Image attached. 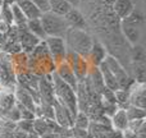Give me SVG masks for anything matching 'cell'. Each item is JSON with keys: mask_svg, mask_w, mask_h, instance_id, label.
I'll return each mask as SVG.
<instances>
[{"mask_svg": "<svg viewBox=\"0 0 146 138\" xmlns=\"http://www.w3.org/2000/svg\"><path fill=\"white\" fill-rule=\"evenodd\" d=\"M64 41L67 45V50H71L83 56L85 59H87L94 42L92 37L85 30H80V28H69L64 36Z\"/></svg>", "mask_w": 146, "mask_h": 138, "instance_id": "1", "label": "cell"}, {"mask_svg": "<svg viewBox=\"0 0 146 138\" xmlns=\"http://www.w3.org/2000/svg\"><path fill=\"white\" fill-rule=\"evenodd\" d=\"M51 79H53V87H54V95H55V100L59 104L67 108L71 114L74 115L78 113V105H77V92L69 87L67 83L60 81L56 77L55 73L51 74Z\"/></svg>", "mask_w": 146, "mask_h": 138, "instance_id": "2", "label": "cell"}, {"mask_svg": "<svg viewBox=\"0 0 146 138\" xmlns=\"http://www.w3.org/2000/svg\"><path fill=\"white\" fill-rule=\"evenodd\" d=\"M40 20H41V23H42V27H44V31H45L46 36L64 38L67 31L71 28L63 15L54 14V13H51V12L42 13L40 17Z\"/></svg>", "mask_w": 146, "mask_h": 138, "instance_id": "3", "label": "cell"}, {"mask_svg": "<svg viewBox=\"0 0 146 138\" xmlns=\"http://www.w3.org/2000/svg\"><path fill=\"white\" fill-rule=\"evenodd\" d=\"M46 45V49L49 51V55L53 59L54 64H59L64 61L67 55V45L63 37H53V36H48L44 40Z\"/></svg>", "mask_w": 146, "mask_h": 138, "instance_id": "4", "label": "cell"}, {"mask_svg": "<svg viewBox=\"0 0 146 138\" xmlns=\"http://www.w3.org/2000/svg\"><path fill=\"white\" fill-rule=\"evenodd\" d=\"M104 63L106 64V67H108V68L110 69V72L114 74V77H115L117 82H118V85H119V88H126V90H128V86H129L131 81H129L128 74L126 73V69L121 65V63H119L115 58H113V56H110V55L105 56Z\"/></svg>", "mask_w": 146, "mask_h": 138, "instance_id": "5", "label": "cell"}, {"mask_svg": "<svg viewBox=\"0 0 146 138\" xmlns=\"http://www.w3.org/2000/svg\"><path fill=\"white\" fill-rule=\"evenodd\" d=\"M64 61L74 72L78 82H81L83 79V77L86 75V73H87V61H86V59L83 56L78 55V54L73 53L71 50H67V55H66Z\"/></svg>", "mask_w": 146, "mask_h": 138, "instance_id": "6", "label": "cell"}, {"mask_svg": "<svg viewBox=\"0 0 146 138\" xmlns=\"http://www.w3.org/2000/svg\"><path fill=\"white\" fill-rule=\"evenodd\" d=\"M38 96H40L41 102L53 105L55 102V95H54V87H53V79L49 75H44L42 78L38 79L37 86Z\"/></svg>", "mask_w": 146, "mask_h": 138, "instance_id": "7", "label": "cell"}, {"mask_svg": "<svg viewBox=\"0 0 146 138\" xmlns=\"http://www.w3.org/2000/svg\"><path fill=\"white\" fill-rule=\"evenodd\" d=\"M13 82H14L13 61L7 54H0V83L4 87H8Z\"/></svg>", "mask_w": 146, "mask_h": 138, "instance_id": "8", "label": "cell"}, {"mask_svg": "<svg viewBox=\"0 0 146 138\" xmlns=\"http://www.w3.org/2000/svg\"><path fill=\"white\" fill-rule=\"evenodd\" d=\"M54 73L56 74V77L60 81H63L64 83L72 87L73 90L77 92V86H78V79L76 77L74 72L72 70V68L66 63V61H62V63L56 64L55 69H54Z\"/></svg>", "mask_w": 146, "mask_h": 138, "instance_id": "9", "label": "cell"}, {"mask_svg": "<svg viewBox=\"0 0 146 138\" xmlns=\"http://www.w3.org/2000/svg\"><path fill=\"white\" fill-rule=\"evenodd\" d=\"M54 108V120L59 124L63 129H68L73 127V115L71 111L67 108H64L62 104H59L55 100V102L53 104Z\"/></svg>", "mask_w": 146, "mask_h": 138, "instance_id": "10", "label": "cell"}, {"mask_svg": "<svg viewBox=\"0 0 146 138\" xmlns=\"http://www.w3.org/2000/svg\"><path fill=\"white\" fill-rule=\"evenodd\" d=\"M14 97H15L17 104H19V105H22L23 108H26V109H28V110H31V111L35 113L37 104H36L35 98H33V96L31 95L28 90H26V88L18 86L17 90L14 91Z\"/></svg>", "mask_w": 146, "mask_h": 138, "instance_id": "11", "label": "cell"}, {"mask_svg": "<svg viewBox=\"0 0 146 138\" xmlns=\"http://www.w3.org/2000/svg\"><path fill=\"white\" fill-rule=\"evenodd\" d=\"M18 38H19L21 49H23L27 53L32 51L41 41L37 37H35L32 33L28 32L27 28H18Z\"/></svg>", "mask_w": 146, "mask_h": 138, "instance_id": "12", "label": "cell"}, {"mask_svg": "<svg viewBox=\"0 0 146 138\" xmlns=\"http://www.w3.org/2000/svg\"><path fill=\"white\" fill-rule=\"evenodd\" d=\"M135 9L133 0H113V12L119 19L127 18Z\"/></svg>", "mask_w": 146, "mask_h": 138, "instance_id": "13", "label": "cell"}, {"mask_svg": "<svg viewBox=\"0 0 146 138\" xmlns=\"http://www.w3.org/2000/svg\"><path fill=\"white\" fill-rule=\"evenodd\" d=\"M106 56V51H105V48L101 45L99 41H95L94 40L92 42V46H91V50L88 53V56H87V60H90L92 63L94 67H99L101 63L104 61Z\"/></svg>", "mask_w": 146, "mask_h": 138, "instance_id": "14", "label": "cell"}, {"mask_svg": "<svg viewBox=\"0 0 146 138\" xmlns=\"http://www.w3.org/2000/svg\"><path fill=\"white\" fill-rule=\"evenodd\" d=\"M98 69L101 74V78H103V82H104L105 88L113 91V92L117 90H119V85H118V82H117L115 77H114V74L110 72V69L106 67V64L104 63V61L98 67Z\"/></svg>", "mask_w": 146, "mask_h": 138, "instance_id": "15", "label": "cell"}, {"mask_svg": "<svg viewBox=\"0 0 146 138\" xmlns=\"http://www.w3.org/2000/svg\"><path fill=\"white\" fill-rule=\"evenodd\" d=\"M15 4L19 7V9L23 12V14L26 15L28 20L30 19H37L41 17L42 13L38 10V8L33 4L31 0H15Z\"/></svg>", "mask_w": 146, "mask_h": 138, "instance_id": "16", "label": "cell"}, {"mask_svg": "<svg viewBox=\"0 0 146 138\" xmlns=\"http://www.w3.org/2000/svg\"><path fill=\"white\" fill-rule=\"evenodd\" d=\"M129 104L137 108H146V95H145V85L139 83L133 91H129Z\"/></svg>", "mask_w": 146, "mask_h": 138, "instance_id": "17", "label": "cell"}, {"mask_svg": "<svg viewBox=\"0 0 146 138\" xmlns=\"http://www.w3.org/2000/svg\"><path fill=\"white\" fill-rule=\"evenodd\" d=\"M67 23L71 28H80V30H83L86 26V19H85V15L77 9V8H72L66 15Z\"/></svg>", "mask_w": 146, "mask_h": 138, "instance_id": "18", "label": "cell"}, {"mask_svg": "<svg viewBox=\"0 0 146 138\" xmlns=\"http://www.w3.org/2000/svg\"><path fill=\"white\" fill-rule=\"evenodd\" d=\"M122 31H123L126 38L132 45H137V42L141 38V28H140V26L122 20Z\"/></svg>", "mask_w": 146, "mask_h": 138, "instance_id": "19", "label": "cell"}, {"mask_svg": "<svg viewBox=\"0 0 146 138\" xmlns=\"http://www.w3.org/2000/svg\"><path fill=\"white\" fill-rule=\"evenodd\" d=\"M128 118H127L126 109H118L111 115V125L119 132H126L128 128Z\"/></svg>", "mask_w": 146, "mask_h": 138, "instance_id": "20", "label": "cell"}, {"mask_svg": "<svg viewBox=\"0 0 146 138\" xmlns=\"http://www.w3.org/2000/svg\"><path fill=\"white\" fill-rule=\"evenodd\" d=\"M26 28L30 33H32L35 37H37L38 40L44 41L48 36H46L45 31H44V27H42V23H41L40 18L37 19H30L27 20V24H26Z\"/></svg>", "mask_w": 146, "mask_h": 138, "instance_id": "21", "label": "cell"}, {"mask_svg": "<svg viewBox=\"0 0 146 138\" xmlns=\"http://www.w3.org/2000/svg\"><path fill=\"white\" fill-rule=\"evenodd\" d=\"M72 7L66 1V0H49V12L58 15H66Z\"/></svg>", "mask_w": 146, "mask_h": 138, "instance_id": "22", "label": "cell"}, {"mask_svg": "<svg viewBox=\"0 0 146 138\" xmlns=\"http://www.w3.org/2000/svg\"><path fill=\"white\" fill-rule=\"evenodd\" d=\"M10 10H12V19H13V24L17 28H26V24H27V18L23 14V12L19 9L15 3L10 4Z\"/></svg>", "mask_w": 146, "mask_h": 138, "instance_id": "23", "label": "cell"}, {"mask_svg": "<svg viewBox=\"0 0 146 138\" xmlns=\"http://www.w3.org/2000/svg\"><path fill=\"white\" fill-rule=\"evenodd\" d=\"M17 101H15L14 93L12 92H3L0 93V111H5L14 108Z\"/></svg>", "mask_w": 146, "mask_h": 138, "instance_id": "24", "label": "cell"}, {"mask_svg": "<svg viewBox=\"0 0 146 138\" xmlns=\"http://www.w3.org/2000/svg\"><path fill=\"white\" fill-rule=\"evenodd\" d=\"M33 133H36L40 137L44 136V134H46V133H50L48 120L44 118H35L33 119Z\"/></svg>", "mask_w": 146, "mask_h": 138, "instance_id": "25", "label": "cell"}, {"mask_svg": "<svg viewBox=\"0 0 146 138\" xmlns=\"http://www.w3.org/2000/svg\"><path fill=\"white\" fill-rule=\"evenodd\" d=\"M90 125V119L83 111H78L73 118V127H76L80 131H85Z\"/></svg>", "mask_w": 146, "mask_h": 138, "instance_id": "26", "label": "cell"}, {"mask_svg": "<svg viewBox=\"0 0 146 138\" xmlns=\"http://www.w3.org/2000/svg\"><path fill=\"white\" fill-rule=\"evenodd\" d=\"M126 113H127L128 120H140V119H145V116H146L145 109L137 108V106H132V105H129L128 108L126 109Z\"/></svg>", "mask_w": 146, "mask_h": 138, "instance_id": "27", "label": "cell"}, {"mask_svg": "<svg viewBox=\"0 0 146 138\" xmlns=\"http://www.w3.org/2000/svg\"><path fill=\"white\" fill-rule=\"evenodd\" d=\"M114 98H115V102H119V104L129 102V90L119 88V90L114 91Z\"/></svg>", "mask_w": 146, "mask_h": 138, "instance_id": "28", "label": "cell"}, {"mask_svg": "<svg viewBox=\"0 0 146 138\" xmlns=\"http://www.w3.org/2000/svg\"><path fill=\"white\" fill-rule=\"evenodd\" d=\"M132 60L136 63H144L145 60V51L142 46L135 45L132 49Z\"/></svg>", "mask_w": 146, "mask_h": 138, "instance_id": "29", "label": "cell"}, {"mask_svg": "<svg viewBox=\"0 0 146 138\" xmlns=\"http://www.w3.org/2000/svg\"><path fill=\"white\" fill-rule=\"evenodd\" d=\"M15 128L25 133H32L33 132V120H18L15 123Z\"/></svg>", "mask_w": 146, "mask_h": 138, "instance_id": "30", "label": "cell"}, {"mask_svg": "<svg viewBox=\"0 0 146 138\" xmlns=\"http://www.w3.org/2000/svg\"><path fill=\"white\" fill-rule=\"evenodd\" d=\"M135 77L137 83H144L145 81V63H136L135 65Z\"/></svg>", "mask_w": 146, "mask_h": 138, "instance_id": "31", "label": "cell"}, {"mask_svg": "<svg viewBox=\"0 0 146 138\" xmlns=\"http://www.w3.org/2000/svg\"><path fill=\"white\" fill-rule=\"evenodd\" d=\"M31 1L38 8L41 13L49 12V0H31Z\"/></svg>", "mask_w": 146, "mask_h": 138, "instance_id": "32", "label": "cell"}, {"mask_svg": "<svg viewBox=\"0 0 146 138\" xmlns=\"http://www.w3.org/2000/svg\"><path fill=\"white\" fill-rule=\"evenodd\" d=\"M10 26H12V24H9L8 22H5V20L0 19V33H1V35H4V33L9 32V30L12 28Z\"/></svg>", "mask_w": 146, "mask_h": 138, "instance_id": "33", "label": "cell"}, {"mask_svg": "<svg viewBox=\"0 0 146 138\" xmlns=\"http://www.w3.org/2000/svg\"><path fill=\"white\" fill-rule=\"evenodd\" d=\"M66 1L68 3L72 8H78L81 5V1H82V0H66Z\"/></svg>", "mask_w": 146, "mask_h": 138, "instance_id": "34", "label": "cell"}, {"mask_svg": "<svg viewBox=\"0 0 146 138\" xmlns=\"http://www.w3.org/2000/svg\"><path fill=\"white\" fill-rule=\"evenodd\" d=\"M27 138H41V137L37 136L36 133H33V132H32V133H28L27 134Z\"/></svg>", "mask_w": 146, "mask_h": 138, "instance_id": "35", "label": "cell"}, {"mask_svg": "<svg viewBox=\"0 0 146 138\" xmlns=\"http://www.w3.org/2000/svg\"><path fill=\"white\" fill-rule=\"evenodd\" d=\"M5 3V0H0V7H3V4Z\"/></svg>", "mask_w": 146, "mask_h": 138, "instance_id": "36", "label": "cell"}, {"mask_svg": "<svg viewBox=\"0 0 146 138\" xmlns=\"http://www.w3.org/2000/svg\"><path fill=\"white\" fill-rule=\"evenodd\" d=\"M0 124H1V118H0Z\"/></svg>", "mask_w": 146, "mask_h": 138, "instance_id": "37", "label": "cell"}, {"mask_svg": "<svg viewBox=\"0 0 146 138\" xmlns=\"http://www.w3.org/2000/svg\"><path fill=\"white\" fill-rule=\"evenodd\" d=\"M0 9H1V8H0Z\"/></svg>", "mask_w": 146, "mask_h": 138, "instance_id": "38", "label": "cell"}]
</instances>
